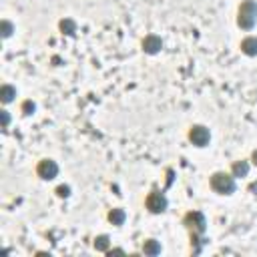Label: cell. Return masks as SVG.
Listing matches in <instances>:
<instances>
[{
    "label": "cell",
    "mask_w": 257,
    "mask_h": 257,
    "mask_svg": "<svg viewBox=\"0 0 257 257\" xmlns=\"http://www.w3.org/2000/svg\"><path fill=\"white\" fill-rule=\"evenodd\" d=\"M257 22V2L255 0H243L237 8V26L241 30H251Z\"/></svg>",
    "instance_id": "cell-1"
},
{
    "label": "cell",
    "mask_w": 257,
    "mask_h": 257,
    "mask_svg": "<svg viewBox=\"0 0 257 257\" xmlns=\"http://www.w3.org/2000/svg\"><path fill=\"white\" fill-rule=\"evenodd\" d=\"M209 185L215 193L219 195H231L235 191V177L231 173H225V171H217L211 175L209 179Z\"/></svg>",
    "instance_id": "cell-2"
},
{
    "label": "cell",
    "mask_w": 257,
    "mask_h": 257,
    "mask_svg": "<svg viewBox=\"0 0 257 257\" xmlns=\"http://www.w3.org/2000/svg\"><path fill=\"white\" fill-rule=\"evenodd\" d=\"M183 225L187 227L189 233H193V235H203L205 229H207V219H205V215H203L201 211H195V209H193V211L185 213Z\"/></svg>",
    "instance_id": "cell-3"
},
{
    "label": "cell",
    "mask_w": 257,
    "mask_h": 257,
    "mask_svg": "<svg viewBox=\"0 0 257 257\" xmlns=\"http://www.w3.org/2000/svg\"><path fill=\"white\" fill-rule=\"evenodd\" d=\"M145 207L151 211V213H163V211H167V207H169V201H167V197H165V193H161V191H151L149 195H147V199H145Z\"/></svg>",
    "instance_id": "cell-4"
},
{
    "label": "cell",
    "mask_w": 257,
    "mask_h": 257,
    "mask_svg": "<svg viewBox=\"0 0 257 257\" xmlns=\"http://www.w3.org/2000/svg\"><path fill=\"white\" fill-rule=\"evenodd\" d=\"M187 137H189L191 145H195V147H207L209 141H211V133H209V128L203 126V124H193V126L189 128Z\"/></svg>",
    "instance_id": "cell-5"
},
{
    "label": "cell",
    "mask_w": 257,
    "mask_h": 257,
    "mask_svg": "<svg viewBox=\"0 0 257 257\" xmlns=\"http://www.w3.org/2000/svg\"><path fill=\"white\" fill-rule=\"evenodd\" d=\"M36 175H38L40 179H44V181L54 179V177L58 175V165H56V161H52V159H42V161H38V165H36Z\"/></svg>",
    "instance_id": "cell-6"
},
{
    "label": "cell",
    "mask_w": 257,
    "mask_h": 257,
    "mask_svg": "<svg viewBox=\"0 0 257 257\" xmlns=\"http://www.w3.org/2000/svg\"><path fill=\"white\" fill-rule=\"evenodd\" d=\"M141 46H143V50H145L147 54H157V52L163 50V38H161L159 34L151 32V34H147V36L143 38Z\"/></svg>",
    "instance_id": "cell-7"
},
{
    "label": "cell",
    "mask_w": 257,
    "mask_h": 257,
    "mask_svg": "<svg viewBox=\"0 0 257 257\" xmlns=\"http://www.w3.org/2000/svg\"><path fill=\"white\" fill-rule=\"evenodd\" d=\"M241 52L247 56H257V36H245L239 44Z\"/></svg>",
    "instance_id": "cell-8"
},
{
    "label": "cell",
    "mask_w": 257,
    "mask_h": 257,
    "mask_svg": "<svg viewBox=\"0 0 257 257\" xmlns=\"http://www.w3.org/2000/svg\"><path fill=\"white\" fill-rule=\"evenodd\" d=\"M106 219H108V223H110V225H114V227H120V225L126 221V213H124V209H120V207H114V209H110V211H108Z\"/></svg>",
    "instance_id": "cell-9"
},
{
    "label": "cell",
    "mask_w": 257,
    "mask_h": 257,
    "mask_svg": "<svg viewBox=\"0 0 257 257\" xmlns=\"http://www.w3.org/2000/svg\"><path fill=\"white\" fill-rule=\"evenodd\" d=\"M249 167H251L249 161H243V159H241V161H235V163L231 165V175H233L235 179H237V177H247V175H249Z\"/></svg>",
    "instance_id": "cell-10"
},
{
    "label": "cell",
    "mask_w": 257,
    "mask_h": 257,
    "mask_svg": "<svg viewBox=\"0 0 257 257\" xmlns=\"http://www.w3.org/2000/svg\"><path fill=\"white\" fill-rule=\"evenodd\" d=\"M159 253H161V243H159L157 239H147V241L143 243V255L155 257V255H159Z\"/></svg>",
    "instance_id": "cell-11"
},
{
    "label": "cell",
    "mask_w": 257,
    "mask_h": 257,
    "mask_svg": "<svg viewBox=\"0 0 257 257\" xmlns=\"http://www.w3.org/2000/svg\"><path fill=\"white\" fill-rule=\"evenodd\" d=\"M16 94H18V92H16V88H14L12 84H2V86H0V100H2L4 104L12 102Z\"/></svg>",
    "instance_id": "cell-12"
},
{
    "label": "cell",
    "mask_w": 257,
    "mask_h": 257,
    "mask_svg": "<svg viewBox=\"0 0 257 257\" xmlns=\"http://www.w3.org/2000/svg\"><path fill=\"white\" fill-rule=\"evenodd\" d=\"M58 28H60L62 34L72 36V34L76 32V20H72V18H62V20L58 22Z\"/></svg>",
    "instance_id": "cell-13"
},
{
    "label": "cell",
    "mask_w": 257,
    "mask_h": 257,
    "mask_svg": "<svg viewBox=\"0 0 257 257\" xmlns=\"http://www.w3.org/2000/svg\"><path fill=\"white\" fill-rule=\"evenodd\" d=\"M92 245H94V249H96V251L106 253V251L110 249V237H108V235H98V237H94Z\"/></svg>",
    "instance_id": "cell-14"
},
{
    "label": "cell",
    "mask_w": 257,
    "mask_h": 257,
    "mask_svg": "<svg viewBox=\"0 0 257 257\" xmlns=\"http://www.w3.org/2000/svg\"><path fill=\"white\" fill-rule=\"evenodd\" d=\"M12 32H14V24L10 20H6V18L0 20V34H2V38H10Z\"/></svg>",
    "instance_id": "cell-15"
},
{
    "label": "cell",
    "mask_w": 257,
    "mask_h": 257,
    "mask_svg": "<svg viewBox=\"0 0 257 257\" xmlns=\"http://www.w3.org/2000/svg\"><path fill=\"white\" fill-rule=\"evenodd\" d=\"M20 110H22V114H34V110H36V104L32 102V100H24L22 104H20Z\"/></svg>",
    "instance_id": "cell-16"
},
{
    "label": "cell",
    "mask_w": 257,
    "mask_h": 257,
    "mask_svg": "<svg viewBox=\"0 0 257 257\" xmlns=\"http://www.w3.org/2000/svg\"><path fill=\"white\" fill-rule=\"evenodd\" d=\"M0 124H2V128H6L8 124H10V112L8 110H0Z\"/></svg>",
    "instance_id": "cell-17"
},
{
    "label": "cell",
    "mask_w": 257,
    "mask_h": 257,
    "mask_svg": "<svg viewBox=\"0 0 257 257\" xmlns=\"http://www.w3.org/2000/svg\"><path fill=\"white\" fill-rule=\"evenodd\" d=\"M56 195L66 199V197L70 195V187H68V185H58V187H56Z\"/></svg>",
    "instance_id": "cell-18"
},
{
    "label": "cell",
    "mask_w": 257,
    "mask_h": 257,
    "mask_svg": "<svg viewBox=\"0 0 257 257\" xmlns=\"http://www.w3.org/2000/svg\"><path fill=\"white\" fill-rule=\"evenodd\" d=\"M106 255H110V257H112V255H124V249H108Z\"/></svg>",
    "instance_id": "cell-19"
},
{
    "label": "cell",
    "mask_w": 257,
    "mask_h": 257,
    "mask_svg": "<svg viewBox=\"0 0 257 257\" xmlns=\"http://www.w3.org/2000/svg\"><path fill=\"white\" fill-rule=\"evenodd\" d=\"M251 163H253V165L257 167V149H255V151L251 153Z\"/></svg>",
    "instance_id": "cell-20"
}]
</instances>
